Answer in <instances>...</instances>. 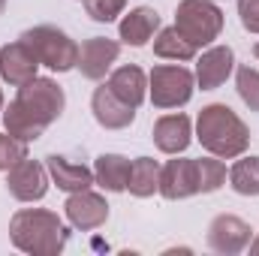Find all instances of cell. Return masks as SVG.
Here are the masks:
<instances>
[{"label":"cell","instance_id":"6da1fadb","mask_svg":"<svg viewBox=\"0 0 259 256\" xmlns=\"http://www.w3.org/2000/svg\"><path fill=\"white\" fill-rule=\"evenodd\" d=\"M61 112H64V91L52 78H33L18 88L15 100L3 112V121L15 139L30 142L39 139L55 118H61Z\"/></svg>","mask_w":259,"mask_h":256},{"label":"cell","instance_id":"7a4b0ae2","mask_svg":"<svg viewBox=\"0 0 259 256\" xmlns=\"http://www.w3.org/2000/svg\"><path fill=\"white\" fill-rule=\"evenodd\" d=\"M12 241L15 247L27 250V253H58L64 250L69 229L61 223L58 214L42 211V208H24L12 217Z\"/></svg>","mask_w":259,"mask_h":256},{"label":"cell","instance_id":"3957f363","mask_svg":"<svg viewBox=\"0 0 259 256\" xmlns=\"http://www.w3.org/2000/svg\"><path fill=\"white\" fill-rule=\"evenodd\" d=\"M199 142L214 154V157H238L244 154L247 142H250V133L244 127V121L229 109V106H208L202 109L199 115Z\"/></svg>","mask_w":259,"mask_h":256},{"label":"cell","instance_id":"277c9868","mask_svg":"<svg viewBox=\"0 0 259 256\" xmlns=\"http://www.w3.org/2000/svg\"><path fill=\"white\" fill-rule=\"evenodd\" d=\"M21 42H27V49L36 55L39 64H46L49 69H58V72L72 69L75 61H78V46L66 36L64 30L49 27V24L33 27V30H24L21 33Z\"/></svg>","mask_w":259,"mask_h":256},{"label":"cell","instance_id":"5b68a950","mask_svg":"<svg viewBox=\"0 0 259 256\" xmlns=\"http://www.w3.org/2000/svg\"><path fill=\"white\" fill-rule=\"evenodd\" d=\"M175 27L184 39H190L199 49V46H208L211 39H217V33L223 30V12L211 0H184L178 6Z\"/></svg>","mask_w":259,"mask_h":256},{"label":"cell","instance_id":"8992f818","mask_svg":"<svg viewBox=\"0 0 259 256\" xmlns=\"http://www.w3.org/2000/svg\"><path fill=\"white\" fill-rule=\"evenodd\" d=\"M193 97V72L184 66L163 64L151 72V100L157 109H178Z\"/></svg>","mask_w":259,"mask_h":256},{"label":"cell","instance_id":"52a82bcc","mask_svg":"<svg viewBox=\"0 0 259 256\" xmlns=\"http://www.w3.org/2000/svg\"><path fill=\"white\" fill-rule=\"evenodd\" d=\"M118 55H121V46L118 42H112V39H106V36H94V39H88V42H81L78 46V61L75 66L81 69V75L84 78H103L112 64L118 61Z\"/></svg>","mask_w":259,"mask_h":256},{"label":"cell","instance_id":"ba28073f","mask_svg":"<svg viewBox=\"0 0 259 256\" xmlns=\"http://www.w3.org/2000/svg\"><path fill=\"white\" fill-rule=\"evenodd\" d=\"M36 55L27 49V42H9V46H3V52H0V75L9 81V84H15V88H21V84H27V81H33L36 78Z\"/></svg>","mask_w":259,"mask_h":256},{"label":"cell","instance_id":"9c48e42d","mask_svg":"<svg viewBox=\"0 0 259 256\" xmlns=\"http://www.w3.org/2000/svg\"><path fill=\"white\" fill-rule=\"evenodd\" d=\"M160 193L166 199H187V196L199 193L196 160H169L160 169Z\"/></svg>","mask_w":259,"mask_h":256},{"label":"cell","instance_id":"30bf717a","mask_svg":"<svg viewBox=\"0 0 259 256\" xmlns=\"http://www.w3.org/2000/svg\"><path fill=\"white\" fill-rule=\"evenodd\" d=\"M9 193L21 202H33V199H42L49 190V178H46V169L33 160H21L9 169Z\"/></svg>","mask_w":259,"mask_h":256},{"label":"cell","instance_id":"8fae6325","mask_svg":"<svg viewBox=\"0 0 259 256\" xmlns=\"http://www.w3.org/2000/svg\"><path fill=\"white\" fill-rule=\"evenodd\" d=\"M208 244L220 253H238L250 244V226L232 214H220L208 226Z\"/></svg>","mask_w":259,"mask_h":256},{"label":"cell","instance_id":"7c38bea8","mask_svg":"<svg viewBox=\"0 0 259 256\" xmlns=\"http://www.w3.org/2000/svg\"><path fill=\"white\" fill-rule=\"evenodd\" d=\"M66 217H69L72 226H78V229H97V226L106 223L109 205H106V199L97 196V193L78 190L66 199Z\"/></svg>","mask_w":259,"mask_h":256},{"label":"cell","instance_id":"4fadbf2b","mask_svg":"<svg viewBox=\"0 0 259 256\" xmlns=\"http://www.w3.org/2000/svg\"><path fill=\"white\" fill-rule=\"evenodd\" d=\"M91 106H94V118L106 130H121V127H127V124H133V118H136V109L127 106L121 97H115L109 91V84H103V88L94 91Z\"/></svg>","mask_w":259,"mask_h":256},{"label":"cell","instance_id":"5bb4252c","mask_svg":"<svg viewBox=\"0 0 259 256\" xmlns=\"http://www.w3.org/2000/svg\"><path fill=\"white\" fill-rule=\"evenodd\" d=\"M232 64H235L232 49H226V46L208 49V52L199 58V64H196V78H199L202 91H214V88H220V84L229 78Z\"/></svg>","mask_w":259,"mask_h":256},{"label":"cell","instance_id":"9a60e30c","mask_svg":"<svg viewBox=\"0 0 259 256\" xmlns=\"http://www.w3.org/2000/svg\"><path fill=\"white\" fill-rule=\"evenodd\" d=\"M46 169L52 172V178H55V184L61 190L78 193V190H88L94 184V169H88L84 163L69 160L64 154H52L49 163H46Z\"/></svg>","mask_w":259,"mask_h":256},{"label":"cell","instance_id":"2e32d148","mask_svg":"<svg viewBox=\"0 0 259 256\" xmlns=\"http://www.w3.org/2000/svg\"><path fill=\"white\" fill-rule=\"evenodd\" d=\"M154 142L163 154H181L190 145V118L187 115H166L154 124Z\"/></svg>","mask_w":259,"mask_h":256},{"label":"cell","instance_id":"e0dca14e","mask_svg":"<svg viewBox=\"0 0 259 256\" xmlns=\"http://www.w3.org/2000/svg\"><path fill=\"white\" fill-rule=\"evenodd\" d=\"M106 84H109V91H112L115 97H121V100H124L127 106H133V109L142 106L145 88H148V84H145V72H142L139 66H121V69H115Z\"/></svg>","mask_w":259,"mask_h":256},{"label":"cell","instance_id":"ac0fdd59","mask_svg":"<svg viewBox=\"0 0 259 256\" xmlns=\"http://www.w3.org/2000/svg\"><path fill=\"white\" fill-rule=\"evenodd\" d=\"M157 27H160V15L151 6H139L121 21V39L127 46H145Z\"/></svg>","mask_w":259,"mask_h":256},{"label":"cell","instance_id":"d6986e66","mask_svg":"<svg viewBox=\"0 0 259 256\" xmlns=\"http://www.w3.org/2000/svg\"><path fill=\"white\" fill-rule=\"evenodd\" d=\"M130 166H133V163H130L127 157H121V154H103V157L97 160V166H94V178H97L106 190L121 193V190H127Z\"/></svg>","mask_w":259,"mask_h":256},{"label":"cell","instance_id":"ffe728a7","mask_svg":"<svg viewBox=\"0 0 259 256\" xmlns=\"http://www.w3.org/2000/svg\"><path fill=\"white\" fill-rule=\"evenodd\" d=\"M127 190L133 196H151L154 190H160V166L151 157H139L130 166V181Z\"/></svg>","mask_w":259,"mask_h":256},{"label":"cell","instance_id":"44dd1931","mask_svg":"<svg viewBox=\"0 0 259 256\" xmlns=\"http://www.w3.org/2000/svg\"><path fill=\"white\" fill-rule=\"evenodd\" d=\"M154 52L157 58H166V61H190L196 55V46L178 33V27H166L154 39Z\"/></svg>","mask_w":259,"mask_h":256},{"label":"cell","instance_id":"7402d4cb","mask_svg":"<svg viewBox=\"0 0 259 256\" xmlns=\"http://www.w3.org/2000/svg\"><path fill=\"white\" fill-rule=\"evenodd\" d=\"M232 190L241 196H259V157H244L229 172Z\"/></svg>","mask_w":259,"mask_h":256},{"label":"cell","instance_id":"603a6c76","mask_svg":"<svg viewBox=\"0 0 259 256\" xmlns=\"http://www.w3.org/2000/svg\"><path fill=\"white\" fill-rule=\"evenodd\" d=\"M196 172H199V193H211L217 190L226 178V166L214 157H205V160H196Z\"/></svg>","mask_w":259,"mask_h":256},{"label":"cell","instance_id":"cb8c5ba5","mask_svg":"<svg viewBox=\"0 0 259 256\" xmlns=\"http://www.w3.org/2000/svg\"><path fill=\"white\" fill-rule=\"evenodd\" d=\"M27 157V148H24V142L21 139H15L12 133H0V172L6 169H12L15 163H21Z\"/></svg>","mask_w":259,"mask_h":256},{"label":"cell","instance_id":"d4e9b609","mask_svg":"<svg viewBox=\"0 0 259 256\" xmlns=\"http://www.w3.org/2000/svg\"><path fill=\"white\" fill-rule=\"evenodd\" d=\"M235 81H238V94H241V100H244L250 109H256L259 112V72L256 69H250V66H241Z\"/></svg>","mask_w":259,"mask_h":256},{"label":"cell","instance_id":"484cf974","mask_svg":"<svg viewBox=\"0 0 259 256\" xmlns=\"http://www.w3.org/2000/svg\"><path fill=\"white\" fill-rule=\"evenodd\" d=\"M124 3H127V0H84L88 15H91L94 21H112L115 15H121Z\"/></svg>","mask_w":259,"mask_h":256},{"label":"cell","instance_id":"4316f807","mask_svg":"<svg viewBox=\"0 0 259 256\" xmlns=\"http://www.w3.org/2000/svg\"><path fill=\"white\" fill-rule=\"evenodd\" d=\"M238 15H241L244 30L259 33V0H238Z\"/></svg>","mask_w":259,"mask_h":256},{"label":"cell","instance_id":"83f0119b","mask_svg":"<svg viewBox=\"0 0 259 256\" xmlns=\"http://www.w3.org/2000/svg\"><path fill=\"white\" fill-rule=\"evenodd\" d=\"M250 253H259V238L253 241V244H250Z\"/></svg>","mask_w":259,"mask_h":256},{"label":"cell","instance_id":"f1b7e54d","mask_svg":"<svg viewBox=\"0 0 259 256\" xmlns=\"http://www.w3.org/2000/svg\"><path fill=\"white\" fill-rule=\"evenodd\" d=\"M253 55H256V58H259V42H256V49H253Z\"/></svg>","mask_w":259,"mask_h":256},{"label":"cell","instance_id":"f546056e","mask_svg":"<svg viewBox=\"0 0 259 256\" xmlns=\"http://www.w3.org/2000/svg\"><path fill=\"white\" fill-rule=\"evenodd\" d=\"M3 6H6V0H0V12H3Z\"/></svg>","mask_w":259,"mask_h":256},{"label":"cell","instance_id":"4dcf8cb0","mask_svg":"<svg viewBox=\"0 0 259 256\" xmlns=\"http://www.w3.org/2000/svg\"><path fill=\"white\" fill-rule=\"evenodd\" d=\"M0 109H3V94H0Z\"/></svg>","mask_w":259,"mask_h":256}]
</instances>
